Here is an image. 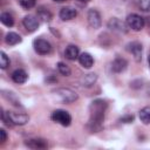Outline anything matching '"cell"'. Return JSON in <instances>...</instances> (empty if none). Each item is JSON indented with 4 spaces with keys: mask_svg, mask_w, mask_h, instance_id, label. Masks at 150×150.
Listing matches in <instances>:
<instances>
[{
    "mask_svg": "<svg viewBox=\"0 0 150 150\" xmlns=\"http://www.w3.org/2000/svg\"><path fill=\"white\" fill-rule=\"evenodd\" d=\"M148 62H149V67H150V55H149V57H148Z\"/></svg>",
    "mask_w": 150,
    "mask_h": 150,
    "instance_id": "cell-32",
    "label": "cell"
},
{
    "mask_svg": "<svg viewBox=\"0 0 150 150\" xmlns=\"http://www.w3.org/2000/svg\"><path fill=\"white\" fill-rule=\"evenodd\" d=\"M19 2H20V6L22 8H25V9H30L36 4L35 0H19Z\"/></svg>",
    "mask_w": 150,
    "mask_h": 150,
    "instance_id": "cell-25",
    "label": "cell"
},
{
    "mask_svg": "<svg viewBox=\"0 0 150 150\" xmlns=\"http://www.w3.org/2000/svg\"><path fill=\"white\" fill-rule=\"evenodd\" d=\"M0 21H1L5 26H7V27H12V26L14 25V19H13V16H12L9 13H7V12L1 13V15H0Z\"/></svg>",
    "mask_w": 150,
    "mask_h": 150,
    "instance_id": "cell-21",
    "label": "cell"
},
{
    "mask_svg": "<svg viewBox=\"0 0 150 150\" xmlns=\"http://www.w3.org/2000/svg\"><path fill=\"white\" fill-rule=\"evenodd\" d=\"M138 8L143 12H150V0H139Z\"/></svg>",
    "mask_w": 150,
    "mask_h": 150,
    "instance_id": "cell-26",
    "label": "cell"
},
{
    "mask_svg": "<svg viewBox=\"0 0 150 150\" xmlns=\"http://www.w3.org/2000/svg\"><path fill=\"white\" fill-rule=\"evenodd\" d=\"M1 93H2V96H4L5 98L9 100L14 105H16V107H21L20 101L16 98V96H15V94H14V93H12V91H6V90H2Z\"/></svg>",
    "mask_w": 150,
    "mask_h": 150,
    "instance_id": "cell-22",
    "label": "cell"
},
{
    "mask_svg": "<svg viewBox=\"0 0 150 150\" xmlns=\"http://www.w3.org/2000/svg\"><path fill=\"white\" fill-rule=\"evenodd\" d=\"M87 20H88V23L91 28L94 29H97L101 27L102 25V20H101V15L98 13V11L91 8L88 11V14H87Z\"/></svg>",
    "mask_w": 150,
    "mask_h": 150,
    "instance_id": "cell-7",
    "label": "cell"
},
{
    "mask_svg": "<svg viewBox=\"0 0 150 150\" xmlns=\"http://www.w3.org/2000/svg\"><path fill=\"white\" fill-rule=\"evenodd\" d=\"M52 95L61 103H73L79 98L77 93L70 88H57L52 91Z\"/></svg>",
    "mask_w": 150,
    "mask_h": 150,
    "instance_id": "cell-2",
    "label": "cell"
},
{
    "mask_svg": "<svg viewBox=\"0 0 150 150\" xmlns=\"http://www.w3.org/2000/svg\"><path fill=\"white\" fill-rule=\"evenodd\" d=\"M50 118L54 122H56V123H59V124H61L63 127H68L71 123V116H70V114L68 111H66V110H62V109L54 110L52 112V115H50Z\"/></svg>",
    "mask_w": 150,
    "mask_h": 150,
    "instance_id": "cell-4",
    "label": "cell"
},
{
    "mask_svg": "<svg viewBox=\"0 0 150 150\" xmlns=\"http://www.w3.org/2000/svg\"><path fill=\"white\" fill-rule=\"evenodd\" d=\"M34 50L40 55H47L52 52V45L45 39H35L33 41Z\"/></svg>",
    "mask_w": 150,
    "mask_h": 150,
    "instance_id": "cell-5",
    "label": "cell"
},
{
    "mask_svg": "<svg viewBox=\"0 0 150 150\" xmlns=\"http://www.w3.org/2000/svg\"><path fill=\"white\" fill-rule=\"evenodd\" d=\"M5 41L9 46H14V45L20 43L22 41V39H21V36L18 33H15V32H8L6 34V36H5Z\"/></svg>",
    "mask_w": 150,
    "mask_h": 150,
    "instance_id": "cell-18",
    "label": "cell"
},
{
    "mask_svg": "<svg viewBox=\"0 0 150 150\" xmlns=\"http://www.w3.org/2000/svg\"><path fill=\"white\" fill-rule=\"evenodd\" d=\"M25 145L30 149H46L48 146L46 139L43 138H29L25 141Z\"/></svg>",
    "mask_w": 150,
    "mask_h": 150,
    "instance_id": "cell-12",
    "label": "cell"
},
{
    "mask_svg": "<svg viewBox=\"0 0 150 150\" xmlns=\"http://www.w3.org/2000/svg\"><path fill=\"white\" fill-rule=\"evenodd\" d=\"M97 81V75L95 73H89V74H86L83 75L81 79H80V83L82 87L84 88H90L93 87Z\"/></svg>",
    "mask_w": 150,
    "mask_h": 150,
    "instance_id": "cell-14",
    "label": "cell"
},
{
    "mask_svg": "<svg viewBox=\"0 0 150 150\" xmlns=\"http://www.w3.org/2000/svg\"><path fill=\"white\" fill-rule=\"evenodd\" d=\"M132 121H134L132 115H124L123 117H121V122H123V123H131Z\"/></svg>",
    "mask_w": 150,
    "mask_h": 150,
    "instance_id": "cell-28",
    "label": "cell"
},
{
    "mask_svg": "<svg viewBox=\"0 0 150 150\" xmlns=\"http://www.w3.org/2000/svg\"><path fill=\"white\" fill-rule=\"evenodd\" d=\"M127 67H128V61L125 59H123V57H116L112 61V63H111L112 71L114 73H117V74L124 71L127 69Z\"/></svg>",
    "mask_w": 150,
    "mask_h": 150,
    "instance_id": "cell-13",
    "label": "cell"
},
{
    "mask_svg": "<svg viewBox=\"0 0 150 150\" xmlns=\"http://www.w3.org/2000/svg\"><path fill=\"white\" fill-rule=\"evenodd\" d=\"M107 27L112 30V32H116V33H120V34H125L128 32V26L125 22H123L122 20L117 19V18H111L108 23H107Z\"/></svg>",
    "mask_w": 150,
    "mask_h": 150,
    "instance_id": "cell-6",
    "label": "cell"
},
{
    "mask_svg": "<svg viewBox=\"0 0 150 150\" xmlns=\"http://www.w3.org/2000/svg\"><path fill=\"white\" fill-rule=\"evenodd\" d=\"M22 23L28 32H35L39 28V20L34 15H26L22 19Z\"/></svg>",
    "mask_w": 150,
    "mask_h": 150,
    "instance_id": "cell-11",
    "label": "cell"
},
{
    "mask_svg": "<svg viewBox=\"0 0 150 150\" xmlns=\"http://www.w3.org/2000/svg\"><path fill=\"white\" fill-rule=\"evenodd\" d=\"M107 108H108L107 102L101 98H97L91 102L89 107L90 116H89V122H88V128L90 129L91 132H97L102 129Z\"/></svg>",
    "mask_w": 150,
    "mask_h": 150,
    "instance_id": "cell-1",
    "label": "cell"
},
{
    "mask_svg": "<svg viewBox=\"0 0 150 150\" xmlns=\"http://www.w3.org/2000/svg\"><path fill=\"white\" fill-rule=\"evenodd\" d=\"M79 62H80V64H81L83 68L89 69V68H91L93 64H94V59H93V56H91L89 53H82V54H80V56H79Z\"/></svg>",
    "mask_w": 150,
    "mask_h": 150,
    "instance_id": "cell-17",
    "label": "cell"
},
{
    "mask_svg": "<svg viewBox=\"0 0 150 150\" xmlns=\"http://www.w3.org/2000/svg\"><path fill=\"white\" fill-rule=\"evenodd\" d=\"M125 23H127L128 28H130L135 32H138V30L143 29V27L145 25V21H144V18H142L141 15H138L136 13H131L127 16Z\"/></svg>",
    "mask_w": 150,
    "mask_h": 150,
    "instance_id": "cell-3",
    "label": "cell"
},
{
    "mask_svg": "<svg viewBox=\"0 0 150 150\" xmlns=\"http://www.w3.org/2000/svg\"><path fill=\"white\" fill-rule=\"evenodd\" d=\"M53 1H55V2H59V4H60V2H64L66 0H53Z\"/></svg>",
    "mask_w": 150,
    "mask_h": 150,
    "instance_id": "cell-30",
    "label": "cell"
},
{
    "mask_svg": "<svg viewBox=\"0 0 150 150\" xmlns=\"http://www.w3.org/2000/svg\"><path fill=\"white\" fill-rule=\"evenodd\" d=\"M64 56L68 60H70V61H75L80 56V49H79V47L75 46V45L67 46L66 49H64Z\"/></svg>",
    "mask_w": 150,
    "mask_h": 150,
    "instance_id": "cell-15",
    "label": "cell"
},
{
    "mask_svg": "<svg viewBox=\"0 0 150 150\" xmlns=\"http://www.w3.org/2000/svg\"><path fill=\"white\" fill-rule=\"evenodd\" d=\"M38 18L43 22H49L52 20V13L43 7H40L38 8Z\"/></svg>",
    "mask_w": 150,
    "mask_h": 150,
    "instance_id": "cell-20",
    "label": "cell"
},
{
    "mask_svg": "<svg viewBox=\"0 0 150 150\" xmlns=\"http://www.w3.org/2000/svg\"><path fill=\"white\" fill-rule=\"evenodd\" d=\"M56 66H57V70H59V73H60L61 75H63V76H69V75L71 74L70 68H69L66 63H63V62H59Z\"/></svg>",
    "mask_w": 150,
    "mask_h": 150,
    "instance_id": "cell-23",
    "label": "cell"
},
{
    "mask_svg": "<svg viewBox=\"0 0 150 150\" xmlns=\"http://www.w3.org/2000/svg\"><path fill=\"white\" fill-rule=\"evenodd\" d=\"M11 61H9V57L6 55L5 52H0V68L1 69H6L8 66H9Z\"/></svg>",
    "mask_w": 150,
    "mask_h": 150,
    "instance_id": "cell-24",
    "label": "cell"
},
{
    "mask_svg": "<svg viewBox=\"0 0 150 150\" xmlns=\"http://www.w3.org/2000/svg\"><path fill=\"white\" fill-rule=\"evenodd\" d=\"M1 120H2V122H4L6 125H8V127L14 125L13 122H12V120H11V117H9V115H8V111L2 110V112H1Z\"/></svg>",
    "mask_w": 150,
    "mask_h": 150,
    "instance_id": "cell-27",
    "label": "cell"
},
{
    "mask_svg": "<svg viewBox=\"0 0 150 150\" xmlns=\"http://www.w3.org/2000/svg\"><path fill=\"white\" fill-rule=\"evenodd\" d=\"M128 52H130L135 59L136 62H139L142 60V45L138 41H132L127 45Z\"/></svg>",
    "mask_w": 150,
    "mask_h": 150,
    "instance_id": "cell-8",
    "label": "cell"
},
{
    "mask_svg": "<svg viewBox=\"0 0 150 150\" xmlns=\"http://www.w3.org/2000/svg\"><path fill=\"white\" fill-rule=\"evenodd\" d=\"M27 79H28V75L23 69H15L12 73V80L18 84L25 83L27 81Z\"/></svg>",
    "mask_w": 150,
    "mask_h": 150,
    "instance_id": "cell-16",
    "label": "cell"
},
{
    "mask_svg": "<svg viewBox=\"0 0 150 150\" xmlns=\"http://www.w3.org/2000/svg\"><path fill=\"white\" fill-rule=\"evenodd\" d=\"M8 115L13 122L14 125H25L28 121L29 117L28 115L23 114V112H15V111H8Z\"/></svg>",
    "mask_w": 150,
    "mask_h": 150,
    "instance_id": "cell-9",
    "label": "cell"
},
{
    "mask_svg": "<svg viewBox=\"0 0 150 150\" xmlns=\"http://www.w3.org/2000/svg\"><path fill=\"white\" fill-rule=\"evenodd\" d=\"M77 1H80V2H89L90 0H77Z\"/></svg>",
    "mask_w": 150,
    "mask_h": 150,
    "instance_id": "cell-31",
    "label": "cell"
},
{
    "mask_svg": "<svg viewBox=\"0 0 150 150\" xmlns=\"http://www.w3.org/2000/svg\"><path fill=\"white\" fill-rule=\"evenodd\" d=\"M0 136H1V138H0L1 143H5L7 141V132L4 129H0Z\"/></svg>",
    "mask_w": 150,
    "mask_h": 150,
    "instance_id": "cell-29",
    "label": "cell"
},
{
    "mask_svg": "<svg viewBox=\"0 0 150 150\" xmlns=\"http://www.w3.org/2000/svg\"><path fill=\"white\" fill-rule=\"evenodd\" d=\"M139 120L143 124H150V105L139 110Z\"/></svg>",
    "mask_w": 150,
    "mask_h": 150,
    "instance_id": "cell-19",
    "label": "cell"
},
{
    "mask_svg": "<svg viewBox=\"0 0 150 150\" xmlns=\"http://www.w3.org/2000/svg\"><path fill=\"white\" fill-rule=\"evenodd\" d=\"M76 15H77V11H76L74 7H70V6H66V7L61 8L60 12H59V16H60V19L63 20V21L73 20Z\"/></svg>",
    "mask_w": 150,
    "mask_h": 150,
    "instance_id": "cell-10",
    "label": "cell"
}]
</instances>
